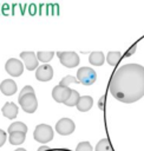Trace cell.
<instances>
[{
	"mask_svg": "<svg viewBox=\"0 0 144 151\" xmlns=\"http://www.w3.org/2000/svg\"><path fill=\"white\" fill-rule=\"evenodd\" d=\"M111 94L122 103H135L144 96V67L126 64L117 68L109 85Z\"/></svg>",
	"mask_w": 144,
	"mask_h": 151,
	"instance_id": "1",
	"label": "cell"
},
{
	"mask_svg": "<svg viewBox=\"0 0 144 151\" xmlns=\"http://www.w3.org/2000/svg\"><path fill=\"white\" fill-rule=\"evenodd\" d=\"M18 101L21 109L27 113H33L38 107V101H37L34 90L32 88V86H28V85L21 90Z\"/></svg>",
	"mask_w": 144,
	"mask_h": 151,
	"instance_id": "2",
	"label": "cell"
},
{
	"mask_svg": "<svg viewBox=\"0 0 144 151\" xmlns=\"http://www.w3.org/2000/svg\"><path fill=\"white\" fill-rule=\"evenodd\" d=\"M53 137H54L53 129L47 124H39L34 129L33 138L41 144H46V143L51 142L53 139Z\"/></svg>",
	"mask_w": 144,
	"mask_h": 151,
	"instance_id": "3",
	"label": "cell"
},
{
	"mask_svg": "<svg viewBox=\"0 0 144 151\" xmlns=\"http://www.w3.org/2000/svg\"><path fill=\"white\" fill-rule=\"evenodd\" d=\"M77 77L78 81L83 85H92L97 79V74L91 67H80L77 72Z\"/></svg>",
	"mask_w": 144,
	"mask_h": 151,
	"instance_id": "4",
	"label": "cell"
},
{
	"mask_svg": "<svg viewBox=\"0 0 144 151\" xmlns=\"http://www.w3.org/2000/svg\"><path fill=\"white\" fill-rule=\"evenodd\" d=\"M60 63L67 68H73L79 65V57L76 52H57Z\"/></svg>",
	"mask_w": 144,
	"mask_h": 151,
	"instance_id": "5",
	"label": "cell"
},
{
	"mask_svg": "<svg viewBox=\"0 0 144 151\" xmlns=\"http://www.w3.org/2000/svg\"><path fill=\"white\" fill-rule=\"evenodd\" d=\"M76 129V125L72 119L70 118H61L55 124V131L61 136H68L71 134Z\"/></svg>",
	"mask_w": 144,
	"mask_h": 151,
	"instance_id": "6",
	"label": "cell"
},
{
	"mask_svg": "<svg viewBox=\"0 0 144 151\" xmlns=\"http://www.w3.org/2000/svg\"><path fill=\"white\" fill-rule=\"evenodd\" d=\"M5 68H6V72L9 76H12V77H19L24 72V65H22V63L20 60L15 59V58L8 59L6 61Z\"/></svg>",
	"mask_w": 144,
	"mask_h": 151,
	"instance_id": "7",
	"label": "cell"
},
{
	"mask_svg": "<svg viewBox=\"0 0 144 151\" xmlns=\"http://www.w3.org/2000/svg\"><path fill=\"white\" fill-rule=\"evenodd\" d=\"M71 88L68 86H63V85H57L55 87H53L52 90V97L57 103H65L66 99L70 97L71 93Z\"/></svg>",
	"mask_w": 144,
	"mask_h": 151,
	"instance_id": "8",
	"label": "cell"
},
{
	"mask_svg": "<svg viewBox=\"0 0 144 151\" xmlns=\"http://www.w3.org/2000/svg\"><path fill=\"white\" fill-rule=\"evenodd\" d=\"M53 77V68L48 64H44L41 66L37 67L35 71V78L40 81H48Z\"/></svg>",
	"mask_w": 144,
	"mask_h": 151,
	"instance_id": "9",
	"label": "cell"
},
{
	"mask_svg": "<svg viewBox=\"0 0 144 151\" xmlns=\"http://www.w3.org/2000/svg\"><path fill=\"white\" fill-rule=\"evenodd\" d=\"M20 57L24 60L25 67L28 71H33L34 68H37L39 66L38 65V58H37V54H34V52H31V51L21 52L20 53Z\"/></svg>",
	"mask_w": 144,
	"mask_h": 151,
	"instance_id": "10",
	"label": "cell"
},
{
	"mask_svg": "<svg viewBox=\"0 0 144 151\" xmlns=\"http://www.w3.org/2000/svg\"><path fill=\"white\" fill-rule=\"evenodd\" d=\"M0 90L5 96H12L17 92V84L12 79H6L0 84Z\"/></svg>",
	"mask_w": 144,
	"mask_h": 151,
	"instance_id": "11",
	"label": "cell"
},
{
	"mask_svg": "<svg viewBox=\"0 0 144 151\" xmlns=\"http://www.w3.org/2000/svg\"><path fill=\"white\" fill-rule=\"evenodd\" d=\"M1 112H2V114H4L6 118H8V119H14V118L17 117V114H18V106H17L14 103L8 101V103H6V104L2 106Z\"/></svg>",
	"mask_w": 144,
	"mask_h": 151,
	"instance_id": "12",
	"label": "cell"
},
{
	"mask_svg": "<svg viewBox=\"0 0 144 151\" xmlns=\"http://www.w3.org/2000/svg\"><path fill=\"white\" fill-rule=\"evenodd\" d=\"M92 105H93V99L90 96H81L76 106L80 112H86L92 107Z\"/></svg>",
	"mask_w": 144,
	"mask_h": 151,
	"instance_id": "13",
	"label": "cell"
},
{
	"mask_svg": "<svg viewBox=\"0 0 144 151\" xmlns=\"http://www.w3.org/2000/svg\"><path fill=\"white\" fill-rule=\"evenodd\" d=\"M26 138V133L25 132H20V131H14L11 132L8 136V140L12 145H20L25 142Z\"/></svg>",
	"mask_w": 144,
	"mask_h": 151,
	"instance_id": "14",
	"label": "cell"
},
{
	"mask_svg": "<svg viewBox=\"0 0 144 151\" xmlns=\"http://www.w3.org/2000/svg\"><path fill=\"white\" fill-rule=\"evenodd\" d=\"M89 61H90L91 65L100 66V65L104 64L105 57H104L103 52H92V53L89 55Z\"/></svg>",
	"mask_w": 144,
	"mask_h": 151,
	"instance_id": "15",
	"label": "cell"
},
{
	"mask_svg": "<svg viewBox=\"0 0 144 151\" xmlns=\"http://www.w3.org/2000/svg\"><path fill=\"white\" fill-rule=\"evenodd\" d=\"M8 133L11 132H14V131H20V132H27V126L22 123V122H15V123H12L9 126H8Z\"/></svg>",
	"mask_w": 144,
	"mask_h": 151,
	"instance_id": "16",
	"label": "cell"
},
{
	"mask_svg": "<svg viewBox=\"0 0 144 151\" xmlns=\"http://www.w3.org/2000/svg\"><path fill=\"white\" fill-rule=\"evenodd\" d=\"M79 98H80L79 93H78L76 90H72L71 93H70V97L66 99V101H65L64 104H65L66 106H76L77 103H78V100H79Z\"/></svg>",
	"mask_w": 144,
	"mask_h": 151,
	"instance_id": "17",
	"label": "cell"
},
{
	"mask_svg": "<svg viewBox=\"0 0 144 151\" xmlns=\"http://www.w3.org/2000/svg\"><path fill=\"white\" fill-rule=\"evenodd\" d=\"M96 151H112V147H111L109 139L107 138L100 139L96 146Z\"/></svg>",
	"mask_w": 144,
	"mask_h": 151,
	"instance_id": "18",
	"label": "cell"
},
{
	"mask_svg": "<svg viewBox=\"0 0 144 151\" xmlns=\"http://www.w3.org/2000/svg\"><path fill=\"white\" fill-rule=\"evenodd\" d=\"M122 58V54L120 52H109L106 59H107V63L111 65V66H116L118 64V61L120 60Z\"/></svg>",
	"mask_w": 144,
	"mask_h": 151,
	"instance_id": "19",
	"label": "cell"
},
{
	"mask_svg": "<svg viewBox=\"0 0 144 151\" xmlns=\"http://www.w3.org/2000/svg\"><path fill=\"white\" fill-rule=\"evenodd\" d=\"M53 55H54L53 52H42V51H39V52L37 53L38 60H40V61H42V63L50 61V60L53 58Z\"/></svg>",
	"mask_w": 144,
	"mask_h": 151,
	"instance_id": "20",
	"label": "cell"
},
{
	"mask_svg": "<svg viewBox=\"0 0 144 151\" xmlns=\"http://www.w3.org/2000/svg\"><path fill=\"white\" fill-rule=\"evenodd\" d=\"M76 151H93V150H92V146L89 142H81L77 145Z\"/></svg>",
	"mask_w": 144,
	"mask_h": 151,
	"instance_id": "21",
	"label": "cell"
},
{
	"mask_svg": "<svg viewBox=\"0 0 144 151\" xmlns=\"http://www.w3.org/2000/svg\"><path fill=\"white\" fill-rule=\"evenodd\" d=\"M70 83H79V81H78V79L73 78L72 76H66L65 78H63V79L60 80L59 85H63V86H68V84H70Z\"/></svg>",
	"mask_w": 144,
	"mask_h": 151,
	"instance_id": "22",
	"label": "cell"
},
{
	"mask_svg": "<svg viewBox=\"0 0 144 151\" xmlns=\"http://www.w3.org/2000/svg\"><path fill=\"white\" fill-rule=\"evenodd\" d=\"M6 138H7V136H6V132L4 131V130H1L0 129V147L5 144V142H6Z\"/></svg>",
	"mask_w": 144,
	"mask_h": 151,
	"instance_id": "23",
	"label": "cell"
},
{
	"mask_svg": "<svg viewBox=\"0 0 144 151\" xmlns=\"http://www.w3.org/2000/svg\"><path fill=\"white\" fill-rule=\"evenodd\" d=\"M38 151H52L48 146H45V145H42V146H40L39 149H38Z\"/></svg>",
	"mask_w": 144,
	"mask_h": 151,
	"instance_id": "24",
	"label": "cell"
},
{
	"mask_svg": "<svg viewBox=\"0 0 144 151\" xmlns=\"http://www.w3.org/2000/svg\"><path fill=\"white\" fill-rule=\"evenodd\" d=\"M15 151H26V150H25V149H22V147H19V149H17Z\"/></svg>",
	"mask_w": 144,
	"mask_h": 151,
	"instance_id": "25",
	"label": "cell"
},
{
	"mask_svg": "<svg viewBox=\"0 0 144 151\" xmlns=\"http://www.w3.org/2000/svg\"><path fill=\"white\" fill-rule=\"evenodd\" d=\"M58 151H70V150H66V149H60V150H58Z\"/></svg>",
	"mask_w": 144,
	"mask_h": 151,
	"instance_id": "26",
	"label": "cell"
}]
</instances>
